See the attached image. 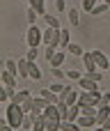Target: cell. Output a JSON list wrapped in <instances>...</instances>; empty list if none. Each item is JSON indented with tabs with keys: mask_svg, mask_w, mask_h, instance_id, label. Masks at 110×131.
Returning a JSON list of instances; mask_svg holds the SVG:
<instances>
[{
	"mask_svg": "<svg viewBox=\"0 0 110 131\" xmlns=\"http://www.w3.org/2000/svg\"><path fill=\"white\" fill-rule=\"evenodd\" d=\"M5 120H7L14 129H21V127H23V120H25V111H23V106L16 104V101H9L7 108H5Z\"/></svg>",
	"mask_w": 110,
	"mask_h": 131,
	"instance_id": "cell-1",
	"label": "cell"
},
{
	"mask_svg": "<svg viewBox=\"0 0 110 131\" xmlns=\"http://www.w3.org/2000/svg\"><path fill=\"white\" fill-rule=\"evenodd\" d=\"M39 44H44V28H39L37 23L28 25V30H25V46L28 48H39Z\"/></svg>",
	"mask_w": 110,
	"mask_h": 131,
	"instance_id": "cell-2",
	"label": "cell"
},
{
	"mask_svg": "<svg viewBox=\"0 0 110 131\" xmlns=\"http://www.w3.org/2000/svg\"><path fill=\"white\" fill-rule=\"evenodd\" d=\"M44 46H57L60 48V28H44Z\"/></svg>",
	"mask_w": 110,
	"mask_h": 131,
	"instance_id": "cell-3",
	"label": "cell"
},
{
	"mask_svg": "<svg viewBox=\"0 0 110 131\" xmlns=\"http://www.w3.org/2000/svg\"><path fill=\"white\" fill-rule=\"evenodd\" d=\"M99 101H101V92H80L78 94V104L80 106H99Z\"/></svg>",
	"mask_w": 110,
	"mask_h": 131,
	"instance_id": "cell-4",
	"label": "cell"
},
{
	"mask_svg": "<svg viewBox=\"0 0 110 131\" xmlns=\"http://www.w3.org/2000/svg\"><path fill=\"white\" fill-rule=\"evenodd\" d=\"M60 101L69 104V106H71V104H78V92H76V90L67 83V85H64V90L60 92Z\"/></svg>",
	"mask_w": 110,
	"mask_h": 131,
	"instance_id": "cell-5",
	"label": "cell"
},
{
	"mask_svg": "<svg viewBox=\"0 0 110 131\" xmlns=\"http://www.w3.org/2000/svg\"><path fill=\"white\" fill-rule=\"evenodd\" d=\"M92 58H94V64H96V69H101V71H108V55L106 53H101V51H92Z\"/></svg>",
	"mask_w": 110,
	"mask_h": 131,
	"instance_id": "cell-6",
	"label": "cell"
},
{
	"mask_svg": "<svg viewBox=\"0 0 110 131\" xmlns=\"http://www.w3.org/2000/svg\"><path fill=\"white\" fill-rule=\"evenodd\" d=\"M78 85H80V90H85V92H99V83L92 81V78L85 76V74H83V78L78 81Z\"/></svg>",
	"mask_w": 110,
	"mask_h": 131,
	"instance_id": "cell-7",
	"label": "cell"
},
{
	"mask_svg": "<svg viewBox=\"0 0 110 131\" xmlns=\"http://www.w3.org/2000/svg\"><path fill=\"white\" fill-rule=\"evenodd\" d=\"M16 78L18 76H14L11 71H7V69H2L0 71V81H2V85L5 88H16Z\"/></svg>",
	"mask_w": 110,
	"mask_h": 131,
	"instance_id": "cell-8",
	"label": "cell"
},
{
	"mask_svg": "<svg viewBox=\"0 0 110 131\" xmlns=\"http://www.w3.org/2000/svg\"><path fill=\"white\" fill-rule=\"evenodd\" d=\"M32 101H34V111H32L34 115H41V113L46 111V106H48V101H46V99H44L41 94H37V97H32Z\"/></svg>",
	"mask_w": 110,
	"mask_h": 131,
	"instance_id": "cell-9",
	"label": "cell"
},
{
	"mask_svg": "<svg viewBox=\"0 0 110 131\" xmlns=\"http://www.w3.org/2000/svg\"><path fill=\"white\" fill-rule=\"evenodd\" d=\"M76 122H78V124H80L83 129H87V131L96 127V117H90V115H83V113H80V117H78Z\"/></svg>",
	"mask_w": 110,
	"mask_h": 131,
	"instance_id": "cell-10",
	"label": "cell"
},
{
	"mask_svg": "<svg viewBox=\"0 0 110 131\" xmlns=\"http://www.w3.org/2000/svg\"><path fill=\"white\" fill-rule=\"evenodd\" d=\"M108 117H110V106H96V124L101 127Z\"/></svg>",
	"mask_w": 110,
	"mask_h": 131,
	"instance_id": "cell-11",
	"label": "cell"
},
{
	"mask_svg": "<svg viewBox=\"0 0 110 131\" xmlns=\"http://www.w3.org/2000/svg\"><path fill=\"white\" fill-rule=\"evenodd\" d=\"M18 78H30V60H18Z\"/></svg>",
	"mask_w": 110,
	"mask_h": 131,
	"instance_id": "cell-12",
	"label": "cell"
},
{
	"mask_svg": "<svg viewBox=\"0 0 110 131\" xmlns=\"http://www.w3.org/2000/svg\"><path fill=\"white\" fill-rule=\"evenodd\" d=\"M80 60H83V67H85V71H94V69H96V64H94V58H92V51H90V53L85 51Z\"/></svg>",
	"mask_w": 110,
	"mask_h": 131,
	"instance_id": "cell-13",
	"label": "cell"
},
{
	"mask_svg": "<svg viewBox=\"0 0 110 131\" xmlns=\"http://www.w3.org/2000/svg\"><path fill=\"white\" fill-rule=\"evenodd\" d=\"M16 92H18L16 88H5V85H2V88H0V101H11V99L16 97Z\"/></svg>",
	"mask_w": 110,
	"mask_h": 131,
	"instance_id": "cell-14",
	"label": "cell"
},
{
	"mask_svg": "<svg viewBox=\"0 0 110 131\" xmlns=\"http://www.w3.org/2000/svg\"><path fill=\"white\" fill-rule=\"evenodd\" d=\"M108 9H110L108 2H101V0H99V2H96V5L90 9V16H101V14H106Z\"/></svg>",
	"mask_w": 110,
	"mask_h": 131,
	"instance_id": "cell-15",
	"label": "cell"
},
{
	"mask_svg": "<svg viewBox=\"0 0 110 131\" xmlns=\"http://www.w3.org/2000/svg\"><path fill=\"white\" fill-rule=\"evenodd\" d=\"M64 60H67L64 51H62V48H57V51H55V55H53V60H51L48 64H51V67H62V64H64Z\"/></svg>",
	"mask_w": 110,
	"mask_h": 131,
	"instance_id": "cell-16",
	"label": "cell"
},
{
	"mask_svg": "<svg viewBox=\"0 0 110 131\" xmlns=\"http://www.w3.org/2000/svg\"><path fill=\"white\" fill-rule=\"evenodd\" d=\"M60 131H83V127H80L78 122H74V120H62Z\"/></svg>",
	"mask_w": 110,
	"mask_h": 131,
	"instance_id": "cell-17",
	"label": "cell"
},
{
	"mask_svg": "<svg viewBox=\"0 0 110 131\" xmlns=\"http://www.w3.org/2000/svg\"><path fill=\"white\" fill-rule=\"evenodd\" d=\"M67 12H69V25H71V28H78V25H80V12L74 9V7L67 9Z\"/></svg>",
	"mask_w": 110,
	"mask_h": 131,
	"instance_id": "cell-18",
	"label": "cell"
},
{
	"mask_svg": "<svg viewBox=\"0 0 110 131\" xmlns=\"http://www.w3.org/2000/svg\"><path fill=\"white\" fill-rule=\"evenodd\" d=\"M71 44V32L67 28H60V48H67Z\"/></svg>",
	"mask_w": 110,
	"mask_h": 131,
	"instance_id": "cell-19",
	"label": "cell"
},
{
	"mask_svg": "<svg viewBox=\"0 0 110 131\" xmlns=\"http://www.w3.org/2000/svg\"><path fill=\"white\" fill-rule=\"evenodd\" d=\"M44 115H46L48 120H62V117H60V111H57V106H55V104H48V106H46V111H44Z\"/></svg>",
	"mask_w": 110,
	"mask_h": 131,
	"instance_id": "cell-20",
	"label": "cell"
},
{
	"mask_svg": "<svg viewBox=\"0 0 110 131\" xmlns=\"http://www.w3.org/2000/svg\"><path fill=\"white\" fill-rule=\"evenodd\" d=\"M28 99H32V92H30V90H18V92H16V97H14L11 101L23 104V101H28Z\"/></svg>",
	"mask_w": 110,
	"mask_h": 131,
	"instance_id": "cell-21",
	"label": "cell"
},
{
	"mask_svg": "<svg viewBox=\"0 0 110 131\" xmlns=\"http://www.w3.org/2000/svg\"><path fill=\"white\" fill-rule=\"evenodd\" d=\"M44 23H46V25H51V28H62V25H60V18H57V16H53V14H48V12L44 14Z\"/></svg>",
	"mask_w": 110,
	"mask_h": 131,
	"instance_id": "cell-22",
	"label": "cell"
},
{
	"mask_svg": "<svg viewBox=\"0 0 110 131\" xmlns=\"http://www.w3.org/2000/svg\"><path fill=\"white\" fill-rule=\"evenodd\" d=\"M2 69H7V71H11L14 76H18V60H11V58L5 60V67H2Z\"/></svg>",
	"mask_w": 110,
	"mask_h": 131,
	"instance_id": "cell-23",
	"label": "cell"
},
{
	"mask_svg": "<svg viewBox=\"0 0 110 131\" xmlns=\"http://www.w3.org/2000/svg\"><path fill=\"white\" fill-rule=\"evenodd\" d=\"M78 117H80V104H71V106H69V115H67V120H74V122H76Z\"/></svg>",
	"mask_w": 110,
	"mask_h": 131,
	"instance_id": "cell-24",
	"label": "cell"
},
{
	"mask_svg": "<svg viewBox=\"0 0 110 131\" xmlns=\"http://www.w3.org/2000/svg\"><path fill=\"white\" fill-rule=\"evenodd\" d=\"M37 16H39V14H37L32 7L25 9V21H28V25H34V23H37Z\"/></svg>",
	"mask_w": 110,
	"mask_h": 131,
	"instance_id": "cell-25",
	"label": "cell"
},
{
	"mask_svg": "<svg viewBox=\"0 0 110 131\" xmlns=\"http://www.w3.org/2000/svg\"><path fill=\"white\" fill-rule=\"evenodd\" d=\"M67 51H69L71 55H78V58H83V53H85V51H83V46H80V44H74V41L67 46Z\"/></svg>",
	"mask_w": 110,
	"mask_h": 131,
	"instance_id": "cell-26",
	"label": "cell"
},
{
	"mask_svg": "<svg viewBox=\"0 0 110 131\" xmlns=\"http://www.w3.org/2000/svg\"><path fill=\"white\" fill-rule=\"evenodd\" d=\"M41 78V69L37 67V62H30V81H39Z\"/></svg>",
	"mask_w": 110,
	"mask_h": 131,
	"instance_id": "cell-27",
	"label": "cell"
},
{
	"mask_svg": "<svg viewBox=\"0 0 110 131\" xmlns=\"http://www.w3.org/2000/svg\"><path fill=\"white\" fill-rule=\"evenodd\" d=\"M51 76L55 81H64L67 78V71H62V67H51Z\"/></svg>",
	"mask_w": 110,
	"mask_h": 131,
	"instance_id": "cell-28",
	"label": "cell"
},
{
	"mask_svg": "<svg viewBox=\"0 0 110 131\" xmlns=\"http://www.w3.org/2000/svg\"><path fill=\"white\" fill-rule=\"evenodd\" d=\"M103 74L106 71H101V69H94V71H85V76H90L92 81H96V83H101L103 81Z\"/></svg>",
	"mask_w": 110,
	"mask_h": 131,
	"instance_id": "cell-29",
	"label": "cell"
},
{
	"mask_svg": "<svg viewBox=\"0 0 110 131\" xmlns=\"http://www.w3.org/2000/svg\"><path fill=\"white\" fill-rule=\"evenodd\" d=\"M80 78H83V74H80L78 69H69V71H67V81H76V83H78Z\"/></svg>",
	"mask_w": 110,
	"mask_h": 131,
	"instance_id": "cell-30",
	"label": "cell"
},
{
	"mask_svg": "<svg viewBox=\"0 0 110 131\" xmlns=\"http://www.w3.org/2000/svg\"><path fill=\"white\" fill-rule=\"evenodd\" d=\"M37 58H39V48H28V53H25V60H30V62H37Z\"/></svg>",
	"mask_w": 110,
	"mask_h": 131,
	"instance_id": "cell-31",
	"label": "cell"
},
{
	"mask_svg": "<svg viewBox=\"0 0 110 131\" xmlns=\"http://www.w3.org/2000/svg\"><path fill=\"white\" fill-rule=\"evenodd\" d=\"M55 51H57V46H46V48H44V58L51 62V60H53V55H55Z\"/></svg>",
	"mask_w": 110,
	"mask_h": 131,
	"instance_id": "cell-32",
	"label": "cell"
},
{
	"mask_svg": "<svg viewBox=\"0 0 110 131\" xmlns=\"http://www.w3.org/2000/svg\"><path fill=\"white\" fill-rule=\"evenodd\" d=\"M64 85H67V83H60V81H55V83H51V90H53V92L60 97V92L64 90Z\"/></svg>",
	"mask_w": 110,
	"mask_h": 131,
	"instance_id": "cell-33",
	"label": "cell"
},
{
	"mask_svg": "<svg viewBox=\"0 0 110 131\" xmlns=\"http://www.w3.org/2000/svg\"><path fill=\"white\" fill-rule=\"evenodd\" d=\"M21 106H23V111H25V115H30V113L34 111V101H32V99H28V101H23Z\"/></svg>",
	"mask_w": 110,
	"mask_h": 131,
	"instance_id": "cell-34",
	"label": "cell"
},
{
	"mask_svg": "<svg viewBox=\"0 0 110 131\" xmlns=\"http://www.w3.org/2000/svg\"><path fill=\"white\" fill-rule=\"evenodd\" d=\"M53 9L55 12H64L67 9V0H53Z\"/></svg>",
	"mask_w": 110,
	"mask_h": 131,
	"instance_id": "cell-35",
	"label": "cell"
},
{
	"mask_svg": "<svg viewBox=\"0 0 110 131\" xmlns=\"http://www.w3.org/2000/svg\"><path fill=\"white\" fill-rule=\"evenodd\" d=\"M96 2H99V0H83V7H80V9H85V12L90 14V9H92Z\"/></svg>",
	"mask_w": 110,
	"mask_h": 131,
	"instance_id": "cell-36",
	"label": "cell"
},
{
	"mask_svg": "<svg viewBox=\"0 0 110 131\" xmlns=\"http://www.w3.org/2000/svg\"><path fill=\"white\" fill-rule=\"evenodd\" d=\"M99 106H110V92H101V101Z\"/></svg>",
	"mask_w": 110,
	"mask_h": 131,
	"instance_id": "cell-37",
	"label": "cell"
},
{
	"mask_svg": "<svg viewBox=\"0 0 110 131\" xmlns=\"http://www.w3.org/2000/svg\"><path fill=\"white\" fill-rule=\"evenodd\" d=\"M0 131H16V129H14L7 120H0Z\"/></svg>",
	"mask_w": 110,
	"mask_h": 131,
	"instance_id": "cell-38",
	"label": "cell"
},
{
	"mask_svg": "<svg viewBox=\"0 0 110 131\" xmlns=\"http://www.w3.org/2000/svg\"><path fill=\"white\" fill-rule=\"evenodd\" d=\"M101 127H103V129H110V117L106 120V122H103V124H101Z\"/></svg>",
	"mask_w": 110,
	"mask_h": 131,
	"instance_id": "cell-39",
	"label": "cell"
},
{
	"mask_svg": "<svg viewBox=\"0 0 110 131\" xmlns=\"http://www.w3.org/2000/svg\"><path fill=\"white\" fill-rule=\"evenodd\" d=\"M90 131H106V129H103V127H99V124H96V127H94V129H90Z\"/></svg>",
	"mask_w": 110,
	"mask_h": 131,
	"instance_id": "cell-40",
	"label": "cell"
},
{
	"mask_svg": "<svg viewBox=\"0 0 110 131\" xmlns=\"http://www.w3.org/2000/svg\"><path fill=\"white\" fill-rule=\"evenodd\" d=\"M106 74H110V60H108V71H106Z\"/></svg>",
	"mask_w": 110,
	"mask_h": 131,
	"instance_id": "cell-41",
	"label": "cell"
},
{
	"mask_svg": "<svg viewBox=\"0 0 110 131\" xmlns=\"http://www.w3.org/2000/svg\"><path fill=\"white\" fill-rule=\"evenodd\" d=\"M101 2H108V5H110V0H101Z\"/></svg>",
	"mask_w": 110,
	"mask_h": 131,
	"instance_id": "cell-42",
	"label": "cell"
},
{
	"mask_svg": "<svg viewBox=\"0 0 110 131\" xmlns=\"http://www.w3.org/2000/svg\"><path fill=\"white\" fill-rule=\"evenodd\" d=\"M106 131H110V129H106Z\"/></svg>",
	"mask_w": 110,
	"mask_h": 131,
	"instance_id": "cell-43",
	"label": "cell"
},
{
	"mask_svg": "<svg viewBox=\"0 0 110 131\" xmlns=\"http://www.w3.org/2000/svg\"><path fill=\"white\" fill-rule=\"evenodd\" d=\"M30 131H32V129H30Z\"/></svg>",
	"mask_w": 110,
	"mask_h": 131,
	"instance_id": "cell-44",
	"label": "cell"
}]
</instances>
